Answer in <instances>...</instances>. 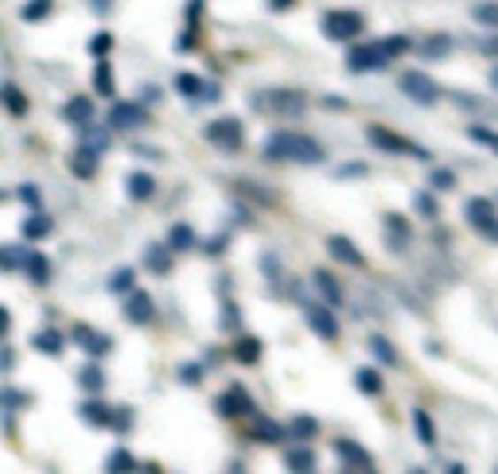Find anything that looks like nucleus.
<instances>
[{"label":"nucleus","instance_id":"1","mask_svg":"<svg viewBox=\"0 0 498 474\" xmlns=\"http://www.w3.org/2000/svg\"><path fill=\"white\" fill-rule=\"evenodd\" d=\"M265 160L269 164H324L327 152L311 136L300 133H272L265 141Z\"/></svg>","mask_w":498,"mask_h":474},{"label":"nucleus","instance_id":"2","mask_svg":"<svg viewBox=\"0 0 498 474\" xmlns=\"http://www.w3.org/2000/svg\"><path fill=\"white\" fill-rule=\"evenodd\" d=\"M249 110L261 117H300L308 110V94L288 90V86H269V90L249 94Z\"/></svg>","mask_w":498,"mask_h":474},{"label":"nucleus","instance_id":"3","mask_svg":"<svg viewBox=\"0 0 498 474\" xmlns=\"http://www.w3.org/2000/svg\"><path fill=\"white\" fill-rule=\"evenodd\" d=\"M366 141L374 148H382V152H389V156H413V160H428V148L413 144L409 136L394 133V128H386V125H370L366 128Z\"/></svg>","mask_w":498,"mask_h":474},{"label":"nucleus","instance_id":"4","mask_svg":"<svg viewBox=\"0 0 498 474\" xmlns=\"http://www.w3.org/2000/svg\"><path fill=\"white\" fill-rule=\"evenodd\" d=\"M319 27H324V35L335 39V43H350V39H358L366 32V19H363V12H350V8H343V12H327Z\"/></svg>","mask_w":498,"mask_h":474},{"label":"nucleus","instance_id":"5","mask_svg":"<svg viewBox=\"0 0 498 474\" xmlns=\"http://www.w3.org/2000/svg\"><path fill=\"white\" fill-rule=\"evenodd\" d=\"M397 90H402L409 102L417 105H436V97H441V90H436V82L421 71H405L402 78H397Z\"/></svg>","mask_w":498,"mask_h":474},{"label":"nucleus","instance_id":"6","mask_svg":"<svg viewBox=\"0 0 498 474\" xmlns=\"http://www.w3.org/2000/svg\"><path fill=\"white\" fill-rule=\"evenodd\" d=\"M464 218H467L471 230H479L487 241H498V214H494V206L487 203V199H467Z\"/></svg>","mask_w":498,"mask_h":474},{"label":"nucleus","instance_id":"7","mask_svg":"<svg viewBox=\"0 0 498 474\" xmlns=\"http://www.w3.org/2000/svg\"><path fill=\"white\" fill-rule=\"evenodd\" d=\"M207 141L222 152H238L241 148V121L238 117H218V121L207 125Z\"/></svg>","mask_w":498,"mask_h":474},{"label":"nucleus","instance_id":"8","mask_svg":"<svg viewBox=\"0 0 498 474\" xmlns=\"http://www.w3.org/2000/svg\"><path fill=\"white\" fill-rule=\"evenodd\" d=\"M386 63H389V55L378 43H363V47H350V51H347V71H355V74L382 71Z\"/></svg>","mask_w":498,"mask_h":474},{"label":"nucleus","instance_id":"9","mask_svg":"<svg viewBox=\"0 0 498 474\" xmlns=\"http://www.w3.org/2000/svg\"><path fill=\"white\" fill-rule=\"evenodd\" d=\"M214 409H218V417H226V420L253 417V397L241 389V385H234V389H226L218 401H214Z\"/></svg>","mask_w":498,"mask_h":474},{"label":"nucleus","instance_id":"10","mask_svg":"<svg viewBox=\"0 0 498 474\" xmlns=\"http://www.w3.org/2000/svg\"><path fill=\"white\" fill-rule=\"evenodd\" d=\"M149 125V110L136 102H117L110 110V128H117V133H129V128H144Z\"/></svg>","mask_w":498,"mask_h":474},{"label":"nucleus","instance_id":"11","mask_svg":"<svg viewBox=\"0 0 498 474\" xmlns=\"http://www.w3.org/2000/svg\"><path fill=\"white\" fill-rule=\"evenodd\" d=\"M335 455H339V467H350V470H374V455L355 440H335Z\"/></svg>","mask_w":498,"mask_h":474},{"label":"nucleus","instance_id":"12","mask_svg":"<svg viewBox=\"0 0 498 474\" xmlns=\"http://www.w3.org/2000/svg\"><path fill=\"white\" fill-rule=\"evenodd\" d=\"M382 230H386V249L389 253H402L409 245V237H413V226H409L405 214H382Z\"/></svg>","mask_w":498,"mask_h":474},{"label":"nucleus","instance_id":"13","mask_svg":"<svg viewBox=\"0 0 498 474\" xmlns=\"http://www.w3.org/2000/svg\"><path fill=\"white\" fill-rule=\"evenodd\" d=\"M121 311H125V319L136 323V327H144V323H152L156 319V303H152V295L149 292H129L125 295V303H121Z\"/></svg>","mask_w":498,"mask_h":474},{"label":"nucleus","instance_id":"14","mask_svg":"<svg viewBox=\"0 0 498 474\" xmlns=\"http://www.w3.org/2000/svg\"><path fill=\"white\" fill-rule=\"evenodd\" d=\"M71 339H74L86 354H90L94 362H97V358H105V354L113 350V339H105V334H102V331H94V327H74V331H71Z\"/></svg>","mask_w":498,"mask_h":474},{"label":"nucleus","instance_id":"15","mask_svg":"<svg viewBox=\"0 0 498 474\" xmlns=\"http://www.w3.org/2000/svg\"><path fill=\"white\" fill-rule=\"evenodd\" d=\"M304 319H308V327L319 334V339H339V323H335V315H331L327 308H319V303H308L304 308Z\"/></svg>","mask_w":498,"mask_h":474},{"label":"nucleus","instance_id":"16","mask_svg":"<svg viewBox=\"0 0 498 474\" xmlns=\"http://www.w3.org/2000/svg\"><path fill=\"white\" fill-rule=\"evenodd\" d=\"M327 253L335 256V261H343V264H350V269H363L366 264V256L358 253V245L350 241V237H343V233H335V237H327Z\"/></svg>","mask_w":498,"mask_h":474},{"label":"nucleus","instance_id":"17","mask_svg":"<svg viewBox=\"0 0 498 474\" xmlns=\"http://www.w3.org/2000/svg\"><path fill=\"white\" fill-rule=\"evenodd\" d=\"M63 121L74 125V128H86V125L94 121V97H86V94L71 97V102L63 105Z\"/></svg>","mask_w":498,"mask_h":474},{"label":"nucleus","instance_id":"18","mask_svg":"<svg viewBox=\"0 0 498 474\" xmlns=\"http://www.w3.org/2000/svg\"><path fill=\"white\" fill-rule=\"evenodd\" d=\"M97 156H102V152H94L90 144H78L71 152V172L78 175V180H94V175H97Z\"/></svg>","mask_w":498,"mask_h":474},{"label":"nucleus","instance_id":"19","mask_svg":"<svg viewBox=\"0 0 498 474\" xmlns=\"http://www.w3.org/2000/svg\"><path fill=\"white\" fill-rule=\"evenodd\" d=\"M311 284L319 288V295H324L327 308H343V288H339V280H335V276H331L327 269H316V272H311Z\"/></svg>","mask_w":498,"mask_h":474},{"label":"nucleus","instance_id":"20","mask_svg":"<svg viewBox=\"0 0 498 474\" xmlns=\"http://www.w3.org/2000/svg\"><path fill=\"white\" fill-rule=\"evenodd\" d=\"M249 440H257V443H280V440H288V428H280V424L269 420V417H253Z\"/></svg>","mask_w":498,"mask_h":474},{"label":"nucleus","instance_id":"21","mask_svg":"<svg viewBox=\"0 0 498 474\" xmlns=\"http://www.w3.org/2000/svg\"><path fill=\"white\" fill-rule=\"evenodd\" d=\"M19 233L27 237V241H43V237H51L55 233V222H51V214H43V210H32L24 218V226H19Z\"/></svg>","mask_w":498,"mask_h":474},{"label":"nucleus","instance_id":"22","mask_svg":"<svg viewBox=\"0 0 498 474\" xmlns=\"http://www.w3.org/2000/svg\"><path fill=\"white\" fill-rule=\"evenodd\" d=\"M113 412L110 404H102V401H82L78 404V417H82L86 424H94V428H113Z\"/></svg>","mask_w":498,"mask_h":474},{"label":"nucleus","instance_id":"23","mask_svg":"<svg viewBox=\"0 0 498 474\" xmlns=\"http://www.w3.org/2000/svg\"><path fill=\"white\" fill-rule=\"evenodd\" d=\"M125 191H129V199L144 203V199H152L156 195V180L149 172H133V175H125Z\"/></svg>","mask_w":498,"mask_h":474},{"label":"nucleus","instance_id":"24","mask_svg":"<svg viewBox=\"0 0 498 474\" xmlns=\"http://www.w3.org/2000/svg\"><path fill=\"white\" fill-rule=\"evenodd\" d=\"M230 354H234V362H241V365H257L261 362V342L253 339V334H241Z\"/></svg>","mask_w":498,"mask_h":474},{"label":"nucleus","instance_id":"25","mask_svg":"<svg viewBox=\"0 0 498 474\" xmlns=\"http://www.w3.org/2000/svg\"><path fill=\"white\" fill-rule=\"evenodd\" d=\"M172 245H149V249H144V264H149L152 272H172Z\"/></svg>","mask_w":498,"mask_h":474},{"label":"nucleus","instance_id":"26","mask_svg":"<svg viewBox=\"0 0 498 474\" xmlns=\"http://www.w3.org/2000/svg\"><path fill=\"white\" fill-rule=\"evenodd\" d=\"M175 94L188 97V102H199V97L207 94V82H203L199 74H175Z\"/></svg>","mask_w":498,"mask_h":474},{"label":"nucleus","instance_id":"27","mask_svg":"<svg viewBox=\"0 0 498 474\" xmlns=\"http://www.w3.org/2000/svg\"><path fill=\"white\" fill-rule=\"evenodd\" d=\"M366 347H370V354H374V358L382 362V365H402V362H397L394 342H389L386 334H370V339H366Z\"/></svg>","mask_w":498,"mask_h":474},{"label":"nucleus","instance_id":"28","mask_svg":"<svg viewBox=\"0 0 498 474\" xmlns=\"http://www.w3.org/2000/svg\"><path fill=\"white\" fill-rule=\"evenodd\" d=\"M24 272L32 276V284H39V288H43V284L51 280V261H47L43 253H27V264H24Z\"/></svg>","mask_w":498,"mask_h":474},{"label":"nucleus","instance_id":"29","mask_svg":"<svg viewBox=\"0 0 498 474\" xmlns=\"http://www.w3.org/2000/svg\"><path fill=\"white\" fill-rule=\"evenodd\" d=\"M413 428H417V440H421L425 447H436V424L425 409H413Z\"/></svg>","mask_w":498,"mask_h":474},{"label":"nucleus","instance_id":"30","mask_svg":"<svg viewBox=\"0 0 498 474\" xmlns=\"http://www.w3.org/2000/svg\"><path fill=\"white\" fill-rule=\"evenodd\" d=\"M355 385L366 393V397H382V389H386L382 373H378V370H370V365H366V370H358V373H355Z\"/></svg>","mask_w":498,"mask_h":474},{"label":"nucleus","instance_id":"31","mask_svg":"<svg viewBox=\"0 0 498 474\" xmlns=\"http://www.w3.org/2000/svg\"><path fill=\"white\" fill-rule=\"evenodd\" d=\"M32 350H39V354H63V331H39V334H32Z\"/></svg>","mask_w":498,"mask_h":474},{"label":"nucleus","instance_id":"32","mask_svg":"<svg viewBox=\"0 0 498 474\" xmlns=\"http://www.w3.org/2000/svg\"><path fill=\"white\" fill-rule=\"evenodd\" d=\"M0 97H4V105H8V113H12V117H24L27 113V97L19 94V86L4 82V86H0Z\"/></svg>","mask_w":498,"mask_h":474},{"label":"nucleus","instance_id":"33","mask_svg":"<svg viewBox=\"0 0 498 474\" xmlns=\"http://www.w3.org/2000/svg\"><path fill=\"white\" fill-rule=\"evenodd\" d=\"M168 245L175 253H188V249H195V230L188 222H180V226H172V233H168Z\"/></svg>","mask_w":498,"mask_h":474},{"label":"nucleus","instance_id":"34","mask_svg":"<svg viewBox=\"0 0 498 474\" xmlns=\"http://www.w3.org/2000/svg\"><path fill=\"white\" fill-rule=\"evenodd\" d=\"M285 467L288 470H316V451L311 447H292L285 455Z\"/></svg>","mask_w":498,"mask_h":474},{"label":"nucleus","instance_id":"35","mask_svg":"<svg viewBox=\"0 0 498 474\" xmlns=\"http://www.w3.org/2000/svg\"><path fill=\"white\" fill-rule=\"evenodd\" d=\"M78 385H82L86 393H102V389H105V373L94 365V358H90V365H82V373H78Z\"/></svg>","mask_w":498,"mask_h":474},{"label":"nucleus","instance_id":"36","mask_svg":"<svg viewBox=\"0 0 498 474\" xmlns=\"http://www.w3.org/2000/svg\"><path fill=\"white\" fill-rule=\"evenodd\" d=\"M51 12H55V0H27L24 12H19V16H24L27 24H39V19H47Z\"/></svg>","mask_w":498,"mask_h":474},{"label":"nucleus","instance_id":"37","mask_svg":"<svg viewBox=\"0 0 498 474\" xmlns=\"http://www.w3.org/2000/svg\"><path fill=\"white\" fill-rule=\"evenodd\" d=\"M448 51H452V39H448V35H428L425 43H421V55L425 58H444Z\"/></svg>","mask_w":498,"mask_h":474},{"label":"nucleus","instance_id":"38","mask_svg":"<svg viewBox=\"0 0 498 474\" xmlns=\"http://www.w3.org/2000/svg\"><path fill=\"white\" fill-rule=\"evenodd\" d=\"M94 90L102 94V97H113V71H110V63H97V71H94Z\"/></svg>","mask_w":498,"mask_h":474},{"label":"nucleus","instance_id":"39","mask_svg":"<svg viewBox=\"0 0 498 474\" xmlns=\"http://www.w3.org/2000/svg\"><path fill=\"white\" fill-rule=\"evenodd\" d=\"M0 264H4V272H16L27 264V253L16 249V245H4V249H0Z\"/></svg>","mask_w":498,"mask_h":474},{"label":"nucleus","instance_id":"40","mask_svg":"<svg viewBox=\"0 0 498 474\" xmlns=\"http://www.w3.org/2000/svg\"><path fill=\"white\" fill-rule=\"evenodd\" d=\"M133 284H136V272H133V269H117V272L110 276V292H117V295H129Z\"/></svg>","mask_w":498,"mask_h":474},{"label":"nucleus","instance_id":"41","mask_svg":"<svg viewBox=\"0 0 498 474\" xmlns=\"http://www.w3.org/2000/svg\"><path fill=\"white\" fill-rule=\"evenodd\" d=\"M316 432H319V424L311 420V417H296V420L288 424V436H292V440H311Z\"/></svg>","mask_w":498,"mask_h":474},{"label":"nucleus","instance_id":"42","mask_svg":"<svg viewBox=\"0 0 498 474\" xmlns=\"http://www.w3.org/2000/svg\"><path fill=\"white\" fill-rule=\"evenodd\" d=\"M133 467H136V459L129 447H117V451H110V459H105V470H133Z\"/></svg>","mask_w":498,"mask_h":474},{"label":"nucleus","instance_id":"43","mask_svg":"<svg viewBox=\"0 0 498 474\" xmlns=\"http://www.w3.org/2000/svg\"><path fill=\"white\" fill-rule=\"evenodd\" d=\"M378 47H382L389 58H397V55H405L413 43H409V35H386V39H378Z\"/></svg>","mask_w":498,"mask_h":474},{"label":"nucleus","instance_id":"44","mask_svg":"<svg viewBox=\"0 0 498 474\" xmlns=\"http://www.w3.org/2000/svg\"><path fill=\"white\" fill-rule=\"evenodd\" d=\"M471 19L475 24H483V27H498V4H475Z\"/></svg>","mask_w":498,"mask_h":474},{"label":"nucleus","instance_id":"45","mask_svg":"<svg viewBox=\"0 0 498 474\" xmlns=\"http://www.w3.org/2000/svg\"><path fill=\"white\" fill-rule=\"evenodd\" d=\"M413 206H417V214H421V218H436V214H441V206H436V199L428 191H421L413 199Z\"/></svg>","mask_w":498,"mask_h":474},{"label":"nucleus","instance_id":"46","mask_svg":"<svg viewBox=\"0 0 498 474\" xmlns=\"http://www.w3.org/2000/svg\"><path fill=\"white\" fill-rule=\"evenodd\" d=\"M110 51H113V35H110V32H97V35L90 39V55H94V58H105Z\"/></svg>","mask_w":498,"mask_h":474},{"label":"nucleus","instance_id":"47","mask_svg":"<svg viewBox=\"0 0 498 474\" xmlns=\"http://www.w3.org/2000/svg\"><path fill=\"white\" fill-rule=\"evenodd\" d=\"M82 144H90L94 152H105V144H110V133H105V128H86V133H82Z\"/></svg>","mask_w":498,"mask_h":474},{"label":"nucleus","instance_id":"48","mask_svg":"<svg viewBox=\"0 0 498 474\" xmlns=\"http://www.w3.org/2000/svg\"><path fill=\"white\" fill-rule=\"evenodd\" d=\"M16 195H19V199H24L27 206H32V210H43V191H39L35 183H24Z\"/></svg>","mask_w":498,"mask_h":474},{"label":"nucleus","instance_id":"49","mask_svg":"<svg viewBox=\"0 0 498 474\" xmlns=\"http://www.w3.org/2000/svg\"><path fill=\"white\" fill-rule=\"evenodd\" d=\"M428 183H433V191H452V187H456V175L444 172V167H436V172L428 175Z\"/></svg>","mask_w":498,"mask_h":474},{"label":"nucleus","instance_id":"50","mask_svg":"<svg viewBox=\"0 0 498 474\" xmlns=\"http://www.w3.org/2000/svg\"><path fill=\"white\" fill-rule=\"evenodd\" d=\"M339 180H363V175H366V164L363 160H350V164H343V167H339Z\"/></svg>","mask_w":498,"mask_h":474},{"label":"nucleus","instance_id":"51","mask_svg":"<svg viewBox=\"0 0 498 474\" xmlns=\"http://www.w3.org/2000/svg\"><path fill=\"white\" fill-rule=\"evenodd\" d=\"M0 401H4V409H8V412H12V409H19V404H27V397H24V393H19V389H12V385H8V389L0 393Z\"/></svg>","mask_w":498,"mask_h":474},{"label":"nucleus","instance_id":"52","mask_svg":"<svg viewBox=\"0 0 498 474\" xmlns=\"http://www.w3.org/2000/svg\"><path fill=\"white\" fill-rule=\"evenodd\" d=\"M222 323H226V331H241V323H238V308H234L230 300H222Z\"/></svg>","mask_w":498,"mask_h":474},{"label":"nucleus","instance_id":"53","mask_svg":"<svg viewBox=\"0 0 498 474\" xmlns=\"http://www.w3.org/2000/svg\"><path fill=\"white\" fill-rule=\"evenodd\" d=\"M261 269H265L269 284H277V280H280V264H277V256H272V253H265V256H261Z\"/></svg>","mask_w":498,"mask_h":474},{"label":"nucleus","instance_id":"54","mask_svg":"<svg viewBox=\"0 0 498 474\" xmlns=\"http://www.w3.org/2000/svg\"><path fill=\"white\" fill-rule=\"evenodd\" d=\"M133 428V412L129 409H117L113 412V432H129Z\"/></svg>","mask_w":498,"mask_h":474},{"label":"nucleus","instance_id":"55","mask_svg":"<svg viewBox=\"0 0 498 474\" xmlns=\"http://www.w3.org/2000/svg\"><path fill=\"white\" fill-rule=\"evenodd\" d=\"M180 381L199 385V381H203V365H180Z\"/></svg>","mask_w":498,"mask_h":474},{"label":"nucleus","instance_id":"56","mask_svg":"<svg viewBox=\"0 0 498 474\" xmlns=\"http://www.w3.org/2000/svg\"><path fill=\"white\" fill-rule=\"evenodd\" d=\"M203 249H207L211 256H214V253H222V249H226V233H214V237H211V241H207V245H203Z\"/></svg>","mask_w":498,"mask_h":474},{"label":"nucleus","instance_id":"57","mask_svg":"<svg viewBox=\"0 0 498 474\" xmlns=\"http://www.w3.org/2000/svg\"><path fill=\"white\" fill-rule=\"evenodd\" d=\"M292 4H296V0H269L272 12H285V8H292Z\"/></svg>","mask_w":498,"mask_h":474},{"label":"nucleus","instance_id":"58","mask_svg":"<svg viewBox=\"0 0 498 474\" xmlns=\"http://www.w3.org/2000/svg\"><path fill=\"white\" fill-rule=\"evenodd\" d=\"M483 55H498V39H487V43H483Z\"/></svg>","mask_w":498,"mask_h":474},{"label":"nucleus","instance_id":"59","mask_svg":"<svg viewBox=\"0 0 498 474\" xmlns=\"http://www.w3.org/2000/svg\"><path fill=\"white\" fill-rule=\"evenodd\" d=\"M90 4L97 8V12H110V0H90Z\"/></svg>","mask_w":498,"mask_h":474},{"label":"nucleus","instance_id":"60","mask_svg":"<svg viewBox=\"0 0 498 474\" xmlns=\"http://www.w3.org/2000/svg\"><path fill=\"white\" fill-rule=\"evenodd\" d=\"M491 86H494V90H498V66H494V71H491Z\"/></svg>","mask_w":498,"mask_h":474},{"label":"nucleus","instance_id":"61","mask_svg":"<svg viewBox=\"0 0 498 474\" xmlns=\"http://www.w3.org/2000/svg\"><path fill=\"white\" fill-rule=\"evenodd\" d=\"M491 148H494V152H498V136H494V144H491Z\"/></svg>","mask_w":498,"mask_h":474}]
</instances>
